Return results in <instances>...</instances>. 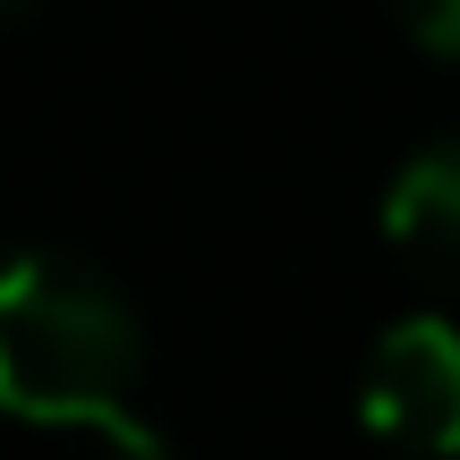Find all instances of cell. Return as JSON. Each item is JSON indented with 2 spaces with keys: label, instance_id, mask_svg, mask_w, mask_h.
I'll list each match as a JSON object with an SVG mask.
<instances>
[{
  "label": "cell",
  "instance_id": "obj_2",
  "mask_svg": "<svg viewBox=\"0 0 460 460\" xmlns=\"http://www.w3.org/2000/svg\"><path fill=\"white\" fill-rule=\"evenodd\" d=\"M358 418L393 452H418V460L460 452V332L444 315H410L376 341L367 384H358Z\"/></svg>",
  "mask_w": 460,
  "mask_h": 460
},
{
  "label": "cell",
  "instance_id": "obj_5",
  "mask_svg": "<svg viewBox=\"0 0 460 460\" xmlns=\"http://www.w3.org/2000/svg\"><path fill=\"white\" fill-rule=\"evenodd\" d=\"M34 9V0H0V26H9V17H26Z\"/></svg>",
  "mask_w": 460,
  "mask_h": 460
},
{
  "label": "cell",
  "instance_id": "obj_3",
  "mask_svg": "<svg viewBox=\"0 0 460 460\" xmlns=\"http://www.w3.org/2000/svg\"><path fill=\"white\" fill-rule=\"evenodd\" d=\"M384 239L418 264V273L452 281L460 290V137L452 146H427L384 197Z\"/></svg>",
  "mask_w": 460,
  "mask_h": 460
},
{
  "label": "cell",
  "instance_id": "obj_4",
  "mask_svg": "<svg viewBox=\"0 0 460 460\" xmlns=\"http://www.w3.org/2000/svg\"><path fill=\"white\" fill-rule=\"evenodd\" d=\"M393 17H401V26H410L427 51L460 60V0H393Z\"/></svg>",
  "mask_w": 460,
  "mask_h": 460
},
{
  "label": "cell",
  "instance_id": "obj_1",
  "mask_svg": "<svg viewBox=\"0 0 460 460\" xmlns=\"http://www.w3.org/2000/svg\"><path fill=\"white\" fill-rule=\"evenodd\" d=\"M146 332L137 307L102 273L68 256L0 264V410L26 427H68L102 460H171V444L137 418Z\"/></svg>",
  "mask_w": 460,
  "mask_h": 460
}]
</instances>
